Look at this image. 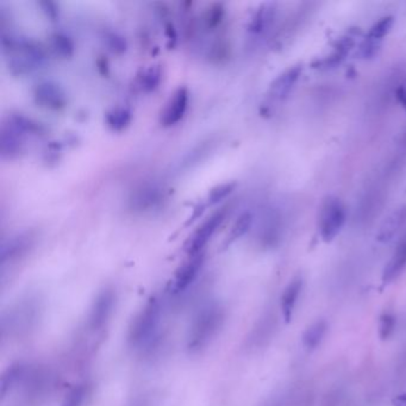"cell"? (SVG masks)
Instances as JSON below:
<instances>
[{
  "label": "cell",
  "instance_id": "7a4b0ae2",
  "mask_svg": "<svg viewBox=\"0 0 406 406\" xmlns=\"http://www.w3.org/2000/svg\"><path fill=\"white\" fill-rule=\"evenodd\" d=\"M226 312L218 301H210L201 306L193 319L187 334V349L198 354L209 347L224 327Z\"/></svg>",
  "mask_w": 406,
  "mask_h": 406
},
{
  "label": "cell",
  "instance_id": "484cf974",
  "mask_svg": "<svg viewBox=\"0 0 406 406\" xmlns=\"http://www.w3.org/2000/svg\"><path fill=\"white\" fill-rule=\"evenodd\" d=\"M88 396L87 384H80L69 391L61 406H84Z\"/></svg>",
  "mask_w": 406,
  "mask_h": 406
},
{
  "label": "cell",
  "instance_id": "4fadbf2b",
  "mask_svg": "<svg viewBox=\"0 0 406 406\" xmlns=\"http://www.w3.org/2000/svg\"><path fill=\"white\" fill-rule=\"evenodd\" d=\"M203 264H204V254L189 256V260L176 271L172 286L173 294H180L189 289L199 276Z\"/></svg>",
  "mask_w": 406,
  "mask_h": 406
},
{
  "label": "cell",
  "instance_id": "cb8c5ba5",
  "mask_svg": "<svg viewBox=\"0 0 406 406\" xmlns=\"http://www.w3.org/2000/svg\"><path fill=\"white\" fill-rule=\"evenodd\" d=\"M131 121V111L128 108H115L106 115V123L112 130L126 129Z\"/></svg>",
  "mask_w": 406,
  "mask_h": 406
},
{
  "label": "cell",
  "instance_id": "8992f818",
  "mask_svg": "<svg viewBox=\"0 0 406 406\" xmlns=\"http://www.w3.org/2000/svg\"><path fill=\"white\" fill-rule=\"evenodd\" d=\"M361 37V30L359 28H350L339 36L336 42L331 46V51L321 58L314 59L311 67L317 71H330L339 67L344 62L349 53L355 48L359 38Z\"/></svg>",
  "mask_w": 406,
  "mask_h": 406
},
{
  "label": "cell",
  "instance_id": "4316f807",
  "mask_svg": "<svg viewBox=\"0 0 406 406\" xmlns=\"http://www.w3.org/2000/svg\"><path fill=\"white\" fill-rule=\"evenodd\" d=\"M51 46L58 54L62 56H71L74 51V44L71 38L63 33H55L51 37Z\"/></svg>",
  "mask_w": 406,
  "mask_h": 406
},
{
  "label": "cell",
  "instance_id": "83f0119b",
  "mask_svg": "<svg viewBox=\"0 0 406 406\" xmlns=\"http://www.w3.org/2000/svg\"><path fill=\"white\" fill-rule=\"evenodd\" d=\"M397 325V319L391 312H384L379 319V337L382 341L389 339L394 335Z\"/></svg>",
  "mask_w": 406,
  "mask_h": 406
},
{
  "label": "cell",
  "instance_id": "ffe728a7",
  "mask_svg": "<svg viewBox=\"0 0 406 406\" xmlns=\"http://www.w3.org/2000/svg\"><path fill=\"white\" fill-rule=\"evenodd\" d=\"M328 324L325 321H316L307 328L302 336L303 346L306 350L312 352L321 346L327 334Z\"/></svg>",
  "mask_w": 406,
  "mask_h": 406
},
{
  "label": "cell",
  "instance_id": "ba28073f",
  "mask_svg": "<svg viewBox=\"0 0 406 406\" xmlns=\"http://www.w3.org/2000/svg\"><path fill=\"white\" fill-rule=\"evenodd\" d=\"M302 73L303 65L298 63L287 68L273 80L267 91V101L269 105L276 106V105L282 104L294 91L296 85L302 76Z\"/></svg>",
  "mask_w": 406,
  "mask_h": 406
},
{
  "label": "cell",
  "instance_id": "d4e9b609",
  "mask_svg": "<svg viewBox=\"0 0 406 406\" xmlns=\"http://www.w3.org/2000/svg\"><path fill=\"white\" fill-rule=\"evenodd\" d=\"M251 224H253V214H251V212H243L236 219V222L234 223V226L231 228L230 232H229L228 239H226V244H230V243L235 242L236 239H241L242 236L247 234L251 228Z\"/></svg>",
  "mask_w": 406,
  "mask_h": 406
},
{
  "label": "cell",
  "instance_id": "30bf717a",
  "mask_svg": "<svg viewBox=\"0 0 406 406\" xmlns=\"http://www.w3.org/2000/svg\"><path fill=\"white\" fill-rule=\"evenodd\" d=\"M37 314V304L31 299H26V302L18 304L15 310L10 311L9 317L3 319L1 328L3 332L9 329L11 331L26 330L28 328L36 321Z\"/></svg>",
  "mask_w": 406,
  "mask_h": 406
},
{
  "label": "cell",
  "instance_id": "ac0fdd59",
  "mask_svg": "<svg viewBox=\"0 0 406 406\" xmlns=\"http://www.w3.org/2000/svg\"><path fill=\"white\" fill-rule=\"evenodd\" d=\"M302 277H296L292 279V281L284 289L280 299V307L285 323H289L294 319V310H296L299 296L302 294Z\"/></svg>",
  "mask_w": 406,
  "mask_h": 406
},
{
  "label": "cell",
  "instance_id": "7402d4cb",
  "mask_svg": "<svg viewBox=\"0 0 406 406\" xmlns=\"http://www.w3.org/2000/svg\"><path fill=\"white\" fill-rule=\"evenodd\" d=\"M8 123L17 130L18 133H21L23 136L24 135L42 134L43 130H44V128L38 121H34L33 118L26 117L21 113L11 115L8 119Z\"/></svg>",
  "mask_w": 406,
  "mask_h": 406
},
{
  "label": "cell",
  "instance_id": "52a82bcc",
  "mask_svg": "<svg viewBox=\"0 0 406 406\" xmlns=\"http://www.w3.org/2000/svg\"><path fill=\"white\" fill-rule=\"evenodd\" d=\"M394 18L392 16H385L375 22L371 28L369 33L364 35L359 46L357 54L362 60H371L377 56L380 51L381 46L387 35L391 33L394 28Z\"/></svg>",
  "mask_w": 406,
  "mask_h": 406
},
{
  "label": "cell",
  "instance_id": "836d02e7",
  "mask_svg": "<svg viewBox=\"0 0 406 406\" xmlns=\"http://www.w3.org/2000/svg\"><path fill=\"white\" fill-rule=\"evenodd\" d=\"M394 406H406V394H398L394 399Z\"/></svg>",
  "mask_w": 406,
  "mask_h": 406
},
{
  "label": "cell",
  "instance_id": "d6986e66",
  "mask_svg": "<svg viewBox=\"0 0 406 406\" xmlns=\"http://www.w3.org/2000/svg\"><path fill=\"white\" fill-rule=\"evenodd\" d=\"M406 268V236L403 239L394 251V255L391 256L389 262L382 272V282L389 284L394 279H397L403 271Z\"/></svg>",
  "mask_w": 406,
  "mask_h": 406
},
{
  "label": "cell",
  "instance_id": "44dd1931",
  "mask_svg": "<svg viewBox=\"0 0 406 406\" xmlns=\"http://www.w3.org/2000/svg\"><path fill=\"white\" fill-rule=\"evenodd\" d=\"M26 366L23 364H12L1 378V396L6 397L15 387H17L26 375Z\"/></svg>",
  "mask_w": 406,
  "mask_h": 406
},
{
  "label": "cell",
  "instance_id": "d6a6232c",
  "mask_svg": "<svg viewBox=\"0 0 406 406\" xmlns=\"http://www.w3.org/2000/svg\"><path fill=\"white\" fill-rule=\"evenodd\" d=\"M129 406H149V402H148L147 397L139 396V397L135 398L134 400H133V403H131Z\"/></svg>",
  "mask_w": 406,
  "mask_h": 406
},
{
  "label": "cell",
  "instance_id": "7c38bea8",
  "mask_svg": "<svg viewBox=\"0 0 406 406\" xmlns=\"http://www.w3.org/2000/svg\"><path fill=\"white\" fill-rule=\"evenodd\" d=\"M189 106V91L186 87H179L168 99L160 121L164 126H176L184 118Z\"/></svg>",
  "mask_w": 406,
  "mask_h": 406
},
{
  "label": "cell",
  "instance_id": "e0dca14e",
  "mask_svg": "<svg viewBox=\"0 0 406 406\" xmlns=\"http://www.w3.org/2000/svg\"><path fill=\"white\" fill-rule=\"evenodd\" d=\"M23 135L18 133L11 124L5 121L0 134V151L4 159H13L21 153Z\"/></svg>",
  "mask_w": 406,
  "mask_h": 406
},
{
  "label": "cell",
  "instance_id": "f1b7e54d",
  "mask_svg": "<svg viewBox=\"0 0 406 406\" xmlns=\"http://www.w3.org/2000/svg\"><path fill=\"white\" fill-rule=\"evenodd\" d=\"M235 189H236V183H234V181L218 185L209 192L208 201H209L210 205H214L219 201H222L223 199H226Z\"/></svg>",
  "mask_w": 406,
  "mask_h": 406
},
{
  "label": "cell",
  "instance_id": "9c48e42d",
  "mask_svg": "<svg viewBox=\"0 0 406 406\" xmlns=\"http://www.w3.org/2000/svg\"><path fill=\"white\" fill-rule=\"evenodd\" d=\"M226 214V209L219 210L212 216H210L201 226H198L197 230L194 231L185 243V251L189 254V256L203 254V249L205 248L210 239H212L216 230L222 224Z\"/></svg>",
  "mask_w": 406,
  "mask_h": 406
},
{
  "label": "cell",
  "instance_id": "2e32d148",
  "mask_svg": "<svg viewBox=\"0 0 406 406\" xmlns=\"http://www.w3.org/2000/svg\"><path fill=\"white\" fill-rule=\"evenodd\" d=\"M31 244V239L28 235H18L10 239L1 246V267L6 264H15L16 261L26 255Z\"/></svg>",
  "mask_w": 406,
  "mask_h": 406
},
{
  "label": "cell",
  "instance_id": "9a60e30c",
  "mask_svg": "<svg viewBox=\"0 0 406 406\" xmlns=\"http://www.w3.org/2000/svg\"><path fill=\"white\" fill-rule=\"evenodd\" d=\"M406 224V205H400L382 221L378 229L375 239L378 242L389 243L397 236Z\"/></svg>",
  "mask_w": 406,
  "mask_h": 406
},
{
  "label": "cell",
  "instance_id": "f546056e",
  "mask_svg": "<svg viewBox=\"0 0 406 406\" xmlns=\"http://www.w3.org/2000/svg\"><path fill=\"white\" fill-rule=\"evenodd\" d=\"M108 43H109L110 49L115 53H123L126 51V40L117 34H110L108 36Z\"/></svg>",
  "mask_w": 406,
  "mask_h": 406
},
{
  "label": "cell",
  "instance_id": "6da1fadb",
  "mask_svg": "<svg viewBox=\"0 0 406 406\" xmlns=\"http://www.w3.org/2000/svg\"><path fill=\"white\" fill-rule=\"evenodd\" d=\"M167 296L154 294L135 316L128 332L130 348L144 350L151 349L158 341L160 328L167 309Z\"/></svg>",
  "mask_w": 406,
  "mask_h": 406
},
{
  "label": "cell",
  "instance_id": "603a6c76",
  "mask_svg": "<svg viewBox=\"0 0 406 406\" xmlns=\"http://www.w3.org/2000/svg\"><path fill=\"white\" fill-rule=\"evenodd\" d=\"M161 76H162L161 67H159L158 65L149 66L142 71L141 76H139V87L146 92L154 91L161 83Z\"/></svg>",
  "mask_w": 406,
  "mask_h": 406
},
{
  "label": "cell",
  "instance_id": "4dcf8cb0",
  "mask_svg": "<svg viewBox=\"0 0 406 406\" xmlns=\"http://www.w3.org/2000/svg\"><path fill=\"white\" fill-rule=\"evenodd\" d=\"M40 5L42 6L43 11L46 12V16L55 21L56 18H58V15H59V11L56 9V5L54 3H51V1H41Z\"/></svg>",
  "mask_w": 406,
  "mask_h": 406
},
{
  "label": "cell",
  "instance_id": "5bb4252c",
  "mask_svg": "<svg viewBox=\"0 0 406 406\" xmlns=\"http://www.w3.org/2000/svg\"><path fill=\"white\" fill-rule=\"evenodd\" d=\"M278 8L276 3H264L253 13L248 22V33L253 36H262L271 29L277 18Z\"/></svg>",
  "mask_w": 406,
  "mask_h": 406
},
{
  "label": "cell",
  "instance_id": "8fae6325",
  "mask_svg": "<svg viewBox=\"0 0 406 406\" xmlns=\"http://www.w3.org/2000/svg\"><path fill=\"white\" fill-rule=\"evenodd\" d=\"M34 98L36 103L46 109L61 110L67 104L66 93L61 86L53 81H42L34 88Z\"/></svg>",
  "mask_w": 406,
  "mask_h": 406
},
{
  "label": "cell",
  "instance_id": "5b68a950",
  "mask_svg": "<svg viewBox=\"0 0 406 406\" xmlns=\"http://www.w3.org/2000/svg\"><path fill=\"white\" fill-rule=\"evenodd\" d=\"M117 305V294L112 287H105L98 294L88 311L86 328L92 335H101L109 325Z\"/></svg>",
  "mask_w": 406,
  "mask_h": 406
},
{
  "label": "cell",
  "instance_id": "1f68e13d",
  "mask_svg": "<svg viewBox=\"0 0 406 406\" xmlns=\"http://www.w3.org/2000/svg\"><path fill=\"white\" fill-rule=\"evenodd\" d=\"M396 96H397L399 104L402 105L403 109L406 111V78L398 86Z\"/></svg>",
  "mask_w": 406,
  "mask_h": 406
},
{
  "label": "cell",
  "instance_id": "3957f363",
  "mask_svg": "<svg viewBox=\"0 0 406 406\" xmlns=\"http://www.w3.org/2000/svg\"><path fill=\"white\" fill-rule=\"evenodd\" d=\"M1 46L10 69L19 76L36 71L46 63L44 51L28 38L3 35Z\"/></svg>",
  "mask_w": 406,
  "mask_h": 406
},
{
  "label": "cell",
  "instance_id": "277c9868",
  "mask_svg": "<svg viewBox=\"0 0 406 406\" xmlns=\"http://www.w3.org/2000/svg\"><path fill=\"white\" fill-rule=\"evenodd\" d=\"M347 209L344 201L335 196L324 198L319 208V230L324 242H331L344 229Z\"/></svg>",
  "mask_w": 406,
  "mask_h": 406
}]
</instances>
